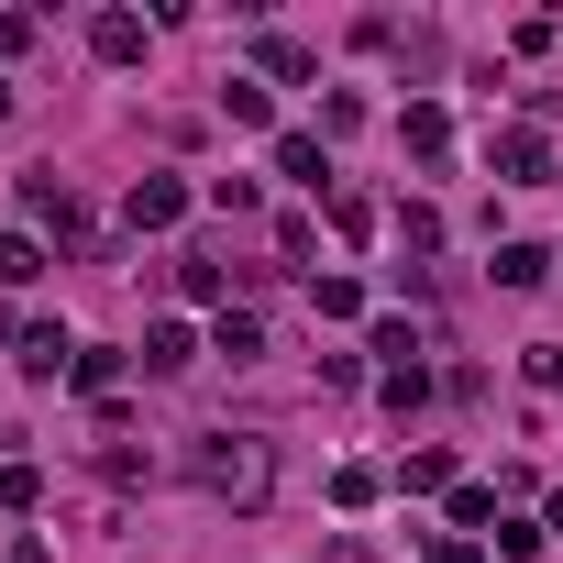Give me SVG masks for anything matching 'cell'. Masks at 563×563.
<instances>
[{
	"label": "cell",
	"instance_id": "4fadbf2b",
	"mask_svg": "<svg viewBox=\"0 0 563 563\" xmlns=\"http://www.w3.org/2000/svg\"><path fill=\"white\" fill-rule=\"evenodd\" d=\"M310 310H321V321H354V310H365V288H354V276H321Z\"/></svg>",
	"mask_w": 563,
	"mask_h": 563
},
{
	"label": "cell",
	"instance_id": "9a60e30c",
	"mask_svg": "<svg viewBox=\"0 0 563 563\" xmlns=\"http://www.w3.org/2000/svg\"><path fill=\"white\" fill-rule=\"evenodd\" d=\"M254 56H265V78H310V45H288V34H265Z\"/></svg>",
	"mask_w": 563,
	"mask_h": 563
},
{
	"label": "cell",
	"instance_id": "5bb4252c",
	"mask_svg": "<svg viewBox=\"0 0 563 563\" xmlns=\"http://www.w3.org/2000/svg\"><path fill=\"white\" fill-rule=\"evenodd\" d=\"M398 486H409V497H431V486H453V453H409V464H398Z\"/></svg>",
	"mask_w": 563,
	"mask_h": 563
},
{
	"label": "cell",
	"instance_id": "d6986e66",
	"mask_svg": "<svg viewBox=\"0 0 563 563\" xmlns=\"http://www.w3.org/2000/svg\"><path fill=\"white\" fill-rule=\"evenodd\" d=\"M0 111H12V78H0Z\"/></svg>",
	"mask_w": 563,
	"mask_h": 563
},
{
	"label": "cell",
	"instance_id": "8992f818",
	"mask_svg": "<svg viewBox=\"0 0 563 563\" xmlns=\"http://www.w3.org/2000/svg\"><path fill=\"white\" fill-rule=\"evenodd\" d=\"M188 365H199L188 321H155V332H144V376H188Z\"/></svg>",
	"mask_w": 563,
	"mask_h": 563
},
{
	"label": "cell",
	"instance_id": "5b68a950",
	"mask_svg": "<svg viewBox=\"0 0 563 563\" xmlns=\"http://www.w3.org/2000/svg\"><path fill=\"white\" fill-rule=\"evenodd\" d=\"M210 354H221V365H254V354H265V321H254V310H221V321H210Z\"/></svg>",
	"mask_w": 563,
	"mask_h": 563
},
{
	"label": "cell",
	"instance_id": "ba28073f",
	"mask_svg": "<svg viewBox=\"0 0 563 563\" xmlns=\"http://www.w3.org/2000/svg\"><path fill=\"white\" fill-rule=\"evenodd\" d=\"M23 376H78V343L45 321V332H23Z\"/></svg>",
	"mask_w": 563,
	"mask_h": 563
},
{
	"label": "cell",
	"instance_id": "ac0fdd59",
	"mask_svg": "<svg viewBox=\"0 0 563 563\" xmlns=\"http://www.w3.org/2000/svg\"><path fill=\"white\" fill-rule=\"evenodd\" d=\"M321 563H376V552H365V541H332V552H321Z\"/></svg>",
	"mask_w": 563,
	"mask_h": 563
},
{
	"label": "cell",
	"instance_id": "8fae6325",
	"mask_svg": "<svg viewBox=\"0 0 563 563\" xmlns=\"http://www.w3.org/2000/svg\"><path fill=\"white\" fill-rule=\"evenodd\" d=\"M541 276H552L541 243H497V288H541Z\"/></svg>",
	"mask_w": 563,
	"mask_h": 563
},
{
	"label": "cell",
	"instance_id": "30bf717a",
	"mask_svg": "<svg viewBox=\"0 0 563 563\" xmlns=\"http://www.w3.org/2000/svg\"><path fill=\"white\" fill-rule=\"evenodd\" d=\"M34 276H45V243L34 232H0V288H34Z\"/></svg>",
	"mask_w": 563,
	"mask_h": 563
},
{
	"label": "cell",
	"instance_id": "7a4b0ae2",
	"mask_svg": "<svg viewBox=\"0 0 563 563\" xmlns=\"http://www.w3.org/2000/svg\"><path fill=\"white\" fill-rule=\"evenodd\" d=\"M486 166H497V177H508V188H541V177H552V144H541V133H530V122H508V133H497V144H486Z\"/></svg>",
	"mask_w": 563,
	"mask_h": 563
},
{
	"label": "cell",
	"instance_id": "6da1fadb",
	"mask_svg": "<svg viewBox=\"0 0 563 563\" xmlns=\"http://www.w3.org/2000/svg\"><path fill=\"white\" fill-rule=\"evenodd\" d=\"M188 475H199L210 497H232V508H265V486H276V453H265L254 431H210V442L188 453Z\"/></svg>",
	"mask_w": 563,
	"mask_h": 563
},
{
	"label": "cell",
	"instance_id": "52a82bcc",
	"mask_svg": "<svg viewBox=\"0 0 563 563\" xmlns=\"http://www.w3.org/2000/svg\"><path fill=\"white\" fill-rule=\"evenodd\" d=\"M398 144H409V155H431V166H442V155H453V122H442V111H431V100H409V122H398Z\"/></svg>",
	"mask_w": 563,
	"mask_h": 563
},
{
	"label": "cell",
	"instance_id": "7c38bea8",
	"mask_svg": "<svg viewBox=\"0 0 563 563\" xmlns=\"http://www.w3.org/2000/svg\"><path fill=\"white\" fill-rule=\"evenodd\" d=\"M67 387H78V398H111V387H122V354H100V343H89V354H78V376H67Z\"/></svg>",
	"mask_w": 563,
	"mask_h": 563
},
{
	"label": "cell",
	"instance_id": "2e32d148",
	"mask_svg": "<svg viewBox=\"0 0 563 563\" xmlns=\"http://www.w3.org/2000/svg\"><path fill=\"white\" fill-rule=\"evenodd\" d=\"M34 497H45V475H34V464H0V508H34Z\"/></svg>",
	"mask_w": 563,
	"mask_h": 563
},
{
	"label": "cell",
	"instance_id": "9c48e42d",
	"mask_svg": "<svg viewBox=\"0 0 563 563\" xmlns=\"http://www.w3.org/2000/svg\"><path fill=\"white\" fill-rule=\"evenodd\" d=\"M89 45H100L111 67H133V56H144V23H133V12H100V23H89Z\"/></svg>",
	"mask_w": 563,
	"mask_h": 563
},
{
	"label": "cell",
	"instance_id": "e0dca14e",
	"mask_svg": "<svg viewBox=\"0 0 563 563\" xmlns=\"http://www.w3.org/2000/svg\"><path fill=\"white\" fill-rule=\"evenodd\" d=\"M519 365H530V387H563V343H530Z\"/></svg>",
	"mask_w": 563,
	"mask_h": 563
},
{
	"label": "cell",
	"instance_id": "277c9868",
	"mask_svg": "<svg viewBox=\"0 0 563 563\" xmlns=\"http://www.w3.org/2000/svg\"><path fill=\"white\" fill-rule=\"evenodd\" d=\"M276 177H299V188H332V155H321V133H276Z\"/></svg>",
	"mask_w": 563,
	"mask_h": 563
},
{
	"label": "cell",
	"instance_id": "3957f363",
	"mask_svg": "<svg viewBox=\"0 0 563 563\" xmlns=\"http://www.w3.org/2000/svg\"><path fill=\"white\" fill-rule=\"evenodd\" d=\"M122 221H133V232H177V221H188V188H177V177H133Z\"/></svg>",
	"mask_w": 563,
	"mask_h": 563
}]
</instances>
